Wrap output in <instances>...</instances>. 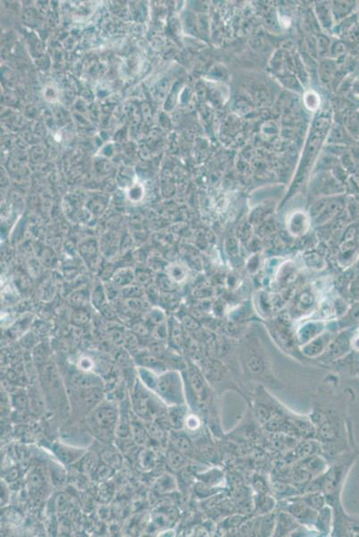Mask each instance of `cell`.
<instances>
[{
    "instance_id": "13",
    "label": "cell",
    "mask_w": 359,
    "mask_h": 537,
    "mask_svg": "<svg viewBox=\"0 0 359 537\" xmlns=\"http://www.w3.org/2000/svg\"><path fill=\"white\" fill-rule=\"evenodd\" d=\"M28 485L29 488L32 492L39 491L42 487V485H43V480H42L41 476L38 473L33 472L29 476Z\"/></svg>"
},
{
    "instance_id": "17",
    "label": "cell",
    "mask_w": 359,
    "mask_h": 537,
    "mask_svg": "<svg viewBox=\"0 0 359 537\" xmlns=\"http://www.w3.org/2000/svg\"><path fill=\"white\" fill-rule=\"evenodd\" d=\"M20 476V472L18 470V468H12L8 474L7 475V481L8 482H14L17 480L18 478Z\"/></svg>"
},
{
    "instance_id": "14",
    "label": "cell",
    "mask_w": 359,
    "mask_h": 537,
    "mask_svg": "<svg viewBox=\"0 0 359 537\" xmlns=\"http://www.w3.org/2000/svg\"><path fill=\"white\" fill-rule=\"evenodd\" d=\"M192 385L198 395H203L205 391V383L199 378V375H193L192 378Z\"/></svg>"
},
{
    "instance_id": "2",
    "label": "cell",
    "mask_w": 359,
    "mask_h": 537,
    "mask_svg": "<svg viewBox=\"0 0 359 537\" xmlns=\"http://www.w3.org/2000/svg\"><path fill=\"white\" fill-rule=\"evenodd\" d=\"M94 419L96 424L102 429L114 427L117 420V412L111 407H101L95 411Z\"/></svg>"
},
{
    "instance_id": "10",
    "label": "cell",
    "mask_w": 359,
    "mask_h": 537,
    "mask_svg": "<svg viewBox=\"0 0 359 537\" xmlns=\"http://www.w3.org/2000/svg\"><path fill=\"white\" fill-rule=\"evenodd\" d=\"M173 444L175 447V449L178 450L182 454H188L192 451V443L185 436H175V438L173 439Z\"/></svg>"
},
{
    "instance_id": "8",
    "label": "cell",
    "mask_w": 359,
    "mask_h": 537,
    "mask_svg": "<svg viewBox=\"0 0 359 537\" xmlns=\"http://www.w3.org/2000/svg\"><path fill=\"white\" fill-rule=\"evenodd\" d=\"M92 376L93 375H80V377L75 381L74 384L85 389H98L101 386V382L100 380Z\"/></svg>"
},
{
    "instance_id": "4",
    "label": "cell",
    "mask_w": 359,
    "mask_h": 537,
    "mask_svg": "<svg viewBox=\"0 0 359 537\" xmlns=\"http://www.w3.org/2000/svg\"><path fill=\"white\" fill-rule=\"evenodd\" d=\"M166 461H167L168 467L174 471L181 470V468L186 465L184 454H182L176 449H172L168 451Z\"/></svg>"
},
{
    "instance_id": "6",
    "label": "cell",
    "mask_w": 359,
    "mask_h": 537,
    "mask_svg": "<svg viewBox=\"0 0 359 537\" xmlns=\"http://www.w3.org/2000/svg\"><path fill=\"white\" fill-rule=\"evenodd\" d=\"M114 474H115V469L102 462L101 464L98 465L92 475H93V479L95 481L102 484V483H105L108 479H110Z\"/></svg>"
},
{
    "instance_id": "5",
    "label": "cell",
    "mask_w": 359,
    "mask_h": 537,
    "mask_svg": "<svg viewBox=\"0 0 359 537\" xmlns=\"http://www.w3.org/2000/svg\"><path fill=\"white\" fill-rule=\"evenodd\" d=\"M100 459L103 463L107 464L114 469H118L122 466V456L112 449H105L100 453Z\"/></svg>"
},
{
    "instance_id": "1",
    "label": "cell",
    "mask_w": 359,
    "mask_h": 537,
    "mask_svg": "<svg viewBox=\"0 0 359 537\" xmlns=\"http://www.w3.org/2000/svg\"><path fill=\"white\" fill-rule=\"evenodd\" d=\"M157 390L158 395L168 402L176 403L180 400L181 391L180 390V383L173 376L164 375L157 380L156 386L154 388Z\"/></svg>"
},
{
    "instance_id": "12",
    "label": "cell",
    "mask_w": 359,
    "mask_h": 537,
    "mask_svg": "<svg viewBox=\"0 0 359 537\" xmlns=\"http://www.w3.org/2000/svg\"><path fill=\"white\" fill-rule=\"evenodd\" d=\"M139 460L141 467L145 469H151L156 464V456L152 451L146 449L140 452Z\"/></svg>"
},
{
    "instance_id": "3",
    "label": "cell",
    "mask_w": 359,
    "mask_h": 537,
    "mask_svg": "<svg viewBox=\"0 0 359 537\" xmlns=\"http://www.w3.org/2000/svg\"><path fill=\"white\" fill-rule=\"evenodd\" d=\"M54 451L56 453V456H58V459L66 464L72 463L73 460H77L80 455L79 450L70 448V447L64 446L61 444L55 445Z\"/></svg>"
},
{
    "instance_id": "16",
    "label": "cell",
    "mask_w": 359,
    "mask_h": 537,
    "mask_svg": "<svg viewBox=\"0 0 359 537\" xmlns=\"http://www.w3.org/2000/svg\"><path fill=\"white\" fill-rule=\"evenodd\" d=\"M67 499L66 498V496L63 494L58 495L57 500H56V507L60 511H62L64 509H67Z\"/></svg>"
},
{
    "instance_id": "11",
    "label": "cell",
    "mask_w": 359,
    "mask_h": 537,
    "mask_svg": "<svg viewBox=\"0 0 359 537\" xmlns=\"http://www.w3.org/2000/svg\"><path fill=\"white\" fill-rule=\"evenodd\" d=\"M114 495V489L111 485L108 483H102L100 487L98 489V499L102 503H108L111 501L112 497Z\"/></svg>"
},
{
    "instance_id": "9",
    "label": "cell",
    "mask_w": 359,
    "mask_h": 537,
    "mask_svg": "<svg viewBox=\"0 0 359 537\" xmlns=\"http://www.w3.org/2000/svg\"><path fill=\"white\" fill-rule=\"evenodd\" d=\"M131 434L133 435V441L139 445H144L147 442L146 430L137 424L131 425Z\"/></svg>"
},
{
    "instance_id": "15",
    "label": "cell",
    "mask_w": 359,
    "mask_h": 537,
    "mask_svg": "<svg viewBox=\"0 0 359 537\" xmlns=\"http://www.w3.org/2000/svg\"><path fill=\"white\" fill-rule=\"evenodd\" d=\"M116 432H117V434L120 437L125 438V437H128L130 435V433H131V426L126 422H121L117 425Z\"/></svg>"
},
{
    "instance_id": "18",
    "label": "cell",
    "mask_w": 359,
    "mask_h": 537,
    "mask_svg": "<svg viewBox=\"0 0 359 537\" xmlns=\"http://www.w3.org/2000/svg\"><path fill=\"white\" fill-rule=\"evenodd\" d=\"M27 400L26 397L24 395H20L17 396L16 397V405L17 407H21V408H25V407H27Z\"/></svg>"
},
{
    "instance_id": "7",
    "label": "cell",
    "mask_w": 359,
    "mask_h": 537,
    "mask_svg": "<svg viewBox=\"0 0 359 537\" xmlns=\"http://www.w3.org/2000/svg\"><path fill=\"white\" fill-rule=\"evenodd\" d=\"M98 459L94 453H89L82 458L80 462V468L83 473L93 474L96 468L98 467Z\"/></svg>"
}]
</instances>
